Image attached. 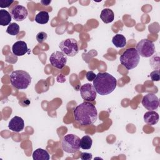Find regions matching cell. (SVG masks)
Returning a JSON list of instances; mask_svg holds the SVG:
<instances>
[{
  "label": "cell",
  "mask_w": 160,
  "mask_h": 160,
  "mask_svg": "<svg viewBox=\"0 0 160 160\" xmlns=\"http://www.w3.org/2000/svg\"><path fill=\"white\" fill-rule=\"evenodd\" d=\"M75 120L82 126L91 125L98 119V111L94 105L83 102L78 105L73 111Z\"/></svg>",
  "instance_id": "obj_1"
},
{
  "label": "cell",
  "mask_w": 160,
  "mask_h": 160,
  "mask_svg": "<svg viewBox=\"0 0 160 160\" xmlns=\"http://www.w3.org/2000/svg\"><path fill=\"white\" fill-rule=\"evenodd\" d=\"M112 42L116 48H122L126 45V39L123 35L117 34L112 38Z\"/></svg>",
  "instance_id": "obj_18"
},
{
  "label": "cell",
  "mask_w": 160,
  "mask_h": 160,
  "mask_svg": "<svg viewBox=\"0 0 160 160\" xmlns=\"http://www.w3.org/2000/svg\"><path fill=\"white\" fill-rule=\"evenodd\" d=\"M121 64L127 69L131 70L135 68L139 64L140 56L136 49L130 48L125 50L119 58Z\"/></svg>",
  "instance_id": "obj_4"
},
{
  "label": "cell",
  "mask_w": 160,
  "mask_h": 160,
  "mask_svg": "<svg viewBox=\"0 0 160 160\" xmlns=\"http://www.w3.org/2000/svg\"><path fill=\"white\" fill-rule=\"evenodd\" d=\"M92 144V140L91 138L88 135L83 136L81 139L80 146L82 149H89Z\"/></svg>",
  "instance_id": "obj_20"
},
{
  "label": "cell",
  "mask_w": 160,
  "mask_h": 160,
  "mask_svg": "<svg viewBox=\"0 0 160 160\" xmlns=\"http://www.w3.org/2000/svg\"><path fill=\"white\" fill-rule=\"evenodd\" d=\"M142 106L149 111L156 110L159 105V101L157 96L154 93H148L142 99Z\"/></svg>",
  "instance_id": "obj_10"
},
{
  "label": "cell",
  "mask_w": 160,
  "mask_h": 160,
  "mask_svg": "<svg viewBox=\"0 0 160 160\" xmlns=\"http://www.w3.org/2000/svg\"><path fill=\"white\" fill-rule=\"evenodd\" d=\"M151 79L152 81H159V71L154 70L150 74Z\"/></svg>",
  "instance_id": "obj_23"
},
{
  "label": "cell",
  "mask_w": 160,
  "mask_h": 160,
  "mask_svg": "<svg viewBox=\"0 0 160 160\" xmlns=\"http://www.w3.org/2000/svg\"><path fill=\"white\" fill-rule=\"evenodd\" d=\"M49 19V13L47 11H40L35 17V21L41 24H45L48 22Z\"/></svg>",
  "instance_id": "obj_19"
},
{
  "label": "cell",
  "mask_w": 160,
  "mask_h": 160,
  "mask_svg": "<svg viewBox=\"0 0 160 160\" xmlns=\"http://www.w3.org/2000/svg\"><path fill=\"white\" fill-rule=\"evenodd\" d=\"M100 18L103 22L106 24L110 23L112 22L114 19V12L109 8L103 9L101 12Z\"/></svg>",
  "instance_id": "obj_15"
},
{
  "label": "cell",
  "mask_w": 160,
  "mask_h": 160,
  "mask_svg": "<svg viewBox=\"0 0 160 160\" xmlns=\"http://www.w3.org/2000/svg\"><path fill=\"white\" fill-rule=\"evenodd\" d=\"M6 32L11 36H16L19 32V26L17 23H11L6 29Z\"/></svg>",
  "instance_id": "obj_21"
},
{
  "label": "cell",
  "mask_w": 160,
  "mask_h": 160,
  "mask_svg": "<svg viewBox=\"0 0 160 160\" xmlns=\"http://www.w3.org/2000/svg\"><path fill=\"white\" fill-rule=\"evenodd\" d=\"M80 141L81 139L75 134H68L65 135L61 142L62 149L67 153H74L81 148Z\"/></svg>",
  "instance_id": "obj_5"
},
{
  "label": "cell",
  "mask_w": 160,
  "mask_h": 160,
  "mask_svg": "<svg viewBox=\"0 0 160 160\" xmlns=\"http://www.w3.org/2000/svg\"><path fill=\"white\" fill-rule=\"evenodd\" d=\"M32 158L34 160H49L50 156L46 150L38 148L33 152Z\"/></svg>",
  "instance_id": "obj_16"
},
{
  "label": "cell",
  "mask_w": 160,
  "mask_h": 160,
  "mask_svg": "<svg viewBox=\"0 0 160 160\" xmlns=\"http://www.w3.org/2000/svg\"><path fill=\"white\" fill-rule=\"evenodd\" d=\"M41 4H42V5H44V6H48L51 2V1L50 0H48V1H44V0H42V1H41Z\"/></svg>",
  "instance_id": "obj_27"
},
{
  "label": "cell",
  "mask_w": 160,
  "mask_h": 160,
  "mask_svg": "<svg viewBox=\"0 0 160 160\" xmlns=\"http://www.w3.org/2000/svg\"><path fill=\"white\" fill-rule=\"evenodd\" d=\"M96 76V75L92 71H89L87 72V73L86 74V77L87 79L89 81H93L94 79H95Z\"/></svg>",
  "instance_id": "obj_25"
},
{
  "label": "cell",
  "mask_w": 160,
  "mask_h": 160,
  "mask_svg": "<svg viewBox=\"0 0 160 160\" xmlns=\"http://www.w3.org/2000/svg\"><path fill=\"white\" fill-rule=\"evenodd\" d=\"M12 19L11 14L6 10H0V25L5 26L9 25Z\"/></svg>",
  "instance_id": "obj_17"
},
{
  "label": "cell",
  "mask_w": 160,
  "mask_h": 160,
  "mask_svg": "<svg viewBox=\"0 0 160 160\" xmlns=\"http://www.w3.org/2000/svg\"><path fill=\"white\" fill-rule=\"evenodd\" d=\"M24 127V120L19 116L13 117L9 121L8 124V128L10 130L13 132H19L21 131Z\"/></svg>",
  "instance_id": "obj_12"
},
{
  "label": "cell",
  "mask_w": 160,
  "mask_h": 160,
  "mask_svg": "<svg viewBox=\"0 0 160 160\" xmlns=\"http://www.w3.org/2000/svg\"><path fill=\"white\" fill-rule=\"evenodd\" d=\"M81 98L86 101H94L97 96V92L93 84L86 83L83 84L80 88Z\"/></svg>",
  "instance_id": "obj_9"
},
{
  "label": "cell",
  "mask_w": 160,
  "mask_h": 160,
  "mask_svg": "<svg viewBox=\"0 0 160 160\" xmlns=\"http://www.w3.org/2000/svg\"><path fill=\"white\" fill-rule=\"evenodd\" d=\"M11 85L17 89H27L31 82L30 74L23 70L13 71L10 74Z\"/></svg>",
  "instance_id": "obj_3"
},
{
  "label": "cell",
  "mask_w": 160,
  "mask_h": 160,
  "mask_svg": "<svg viewBox=\"0 0 160 160\" xmlns=\"http://www.w3.org/2000/svg\"><path fill=\"white\" fill-rule=\"evenodd\" d=\"M13 2H14V1L12 0H1L0 7L1 8H9Z\"/></svg>",
  "instance_id": "obj_24"
},
{
  "label": "cell",
  "mask_w": 160,
  "mask_h": 160,
  "mask_svg": "<svg viewBox=\"0 0 160 160\" xmlns=\"http://www.w3.org/2000/svg\"><path fill=\"white\" fill-rule=\"evenodd\" d=\"M136 49L139 56L144 58H149L155 52V45L151 41L144 39L138 42Z\"/></svg>",
  "instance_id": "obj_7"
},
{
  "label": "cell",
  "mask_w": 160,
  "mask_h": 160,
  "mask_svg": "<svg viewBox=\"0 0 160 160\" xmlns=\"http://www.w3.org/2000/svg\"><path fill=\"white\" fill-rule=\"evenodd\" d=\"M59 48L65 55L70 57L74 56L79 52L78 43L74 38H68L61 41Z\"/></svg>",
  "instance_id": "obj_6"
},
{
  "label": "cell",
  "mask_w": 160,
  "mask_h": 160,
  "mask_svg": "<svg viewBox=\"0 0 160 160\" xmlns=\"http://www.w3.org/2000/svg\"><path fill=\"white\" fill-rule=\"evenodd\" d=\"M11 14L14 20L16 21H22L27 18L28 12L27 9L24 6L16 5L12 9Z\"/></svg>",
  "instance_id": "obj_11"
},
{
  "label": "cell",
  "mask_w": 160,
  "mask_h": 160,
  "mask_svg": "<svg viewBox=\"0 0 160 160\" xmlns=\"http://www.w3.org/2000/svg\"><path fill=\"white\" fill-rule=\"evenodd\" d=\"M80 158L82 160H90L92 159V154L88 152H82L80 155Z\"/></svg>",
  "instance_id": "obj_26"
},
{
  "label": "cell",
  "mask_w": 160,
  "mask_h": 160,
  "mask_svg": "<svg viewBox=\"0 0 160 160\" xmlns=\"http://www.w3.org/2000/svg\"><path fill=\"white\" fill-rule=\"evenodd\" d=\"M28 51L27 44L23 41H18L14 42L12 46V52L16 56H22L27 53Z\"/></svg>",
  "instance_id": "obj_13"
},
{
  "label": "cell",
  "mask_w": 160,
  "mask_h": 160,
  "mask_svg": "<svg viewBox=\"0 0 160 160\" xmlns=\"http://www.w3.org/2000/svg\"><path fill=\"white\" fill-rule=\"evenodd\" d=\"M68 60L67 56L62 51H56L52 52L49 57V62L55 68L62 69L66 64Z\"/></svg>",
  "instance_id": "obj_8"
},
{
  "label": "cell",
  "mask_w": 160,
  "mask_h": 160,
  "mask_svg": "<svg viewBox=\"0 0 160 160\" xmlns=\"http://www.w3.org/2000/svg\"><path fill=\"white\" fill-rule=\"evenodd\" d=\"M93 86L98 94L105 96L115 90L117 80L108 72H99L93 81Z\"/></svg>",
  "instance_id": "obj_2"
},
{
  "label": "cell",
  "mask_w": 160,
  "mask_h": 160,
  "mask_svg": "<svg viewBox=\"0 0 160 160\" xmlns=\"http://www.w3.org/2000/svg\"><path fill=\"white\" fill-rule=\"evenodd\" d=\"M144 122L151 126L156 124L159 119V116L158 112L154 111H149L146 112L144 115Z\"/></svg>",
  "instance_id": "obj_14"
},
{
  "label": "cell",
  "mask_w": 160,
  "mask_h": 160,
  "mask_svg": "<svg viewBox=\"0 0 160 160\" xmlns=\"http://www.w3.org/2000/svg\"><path fill=\"white\" fill-rule=\"evenodd\" d=\"M48 38V34L43 31H41L36 35V40L40 44L42 43Z\"/></svg>",
  "instance_id": "obj_22"
}]
</instances>
